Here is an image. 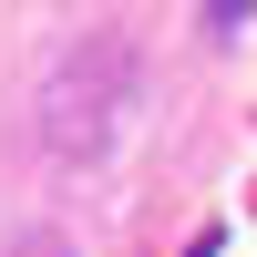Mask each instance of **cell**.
Masks as SVG:
<instances>
[{
    "label": "cell",
    "instance_id": "1",
    "mask_svg": "<svg viewBox=\"0 0 257 257\" xmlns=\"http://www.w3.org/2000/svg\"><path fill=\"white\" fill-rule=\"evenodd\" d=\"M31 123H41V155L52 165H103L134 123V41L123 31H82L41 62V93H31Z\"/></svg>",
    "mask_w": 257,
    "mask_h": 257
},
{
    "label": "cell",
    "instance_id": "2",
    "mask_svg": "<svg viewBox=\"0 0 257 257\" xmlns=\"http://www.w3.org/2000/svg\"><path fill=\"white\" fill-rule=\"evenodd\" d=\"M0 257H72V247H62V226H11Z\"/></svg>",
    "mask_w": 257,
    "mask_h": 257
},
{
    "label": "cell",
    "instance_id": "3",
    "mask_svg": "<svg viewBox=\"0 0 257 257\" xmlns=\"http://www.w3.org/2000/svg\"><path fill=\"white\" fill-rule=\"evenodd\" d=\"M206 31H216V41H226V31H247V0H206Z\"/></svg>",
    "mask_w": 257,
    "mask_h": 257
}]
</instances>
